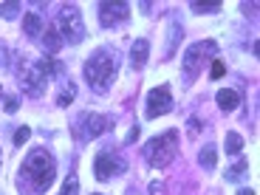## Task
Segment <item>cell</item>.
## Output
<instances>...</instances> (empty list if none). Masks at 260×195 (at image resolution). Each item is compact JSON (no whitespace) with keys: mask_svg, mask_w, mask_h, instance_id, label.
Returning a JSON list of instances; mask_svg holds the SVG:
<instances>
[{"mask_svg":"<svg viewBox=\"0 0 260 195\" xmlns=\"http://www.w3.org/2000/svg\"><path fill=\"white\" fill-rule=\"evenodd\" d=\"M28 139H31V127H28V124H20V127L14 130V144H17V147H23Z\"/></svg>","mask_w":260,"mask_h":195,"instance_id":"cell-21","label":"cell"},{"mask_svg":"<svg viewBox=\"0 0 260 195\" xmlns=\"http://www.w3.org/2000/svg\"><path fill=\"white\" fill-rule=\"evenodd\" d=\"M40 40H43V46H46V51L51 54V57H54V54H57L62 46H65V43H62V37H59V31H57V26H54V23L46 28V31H43V37H40Z\"/></svg>","mask_w":260,"mask_h":195,"instance_id":"cell-14","label":"cell"},{"mask_svg":"<svg viewBox=\"0 0 260 195\" xmlns=\"http://www.w3.org/2000/svg\"><path fill=\"white\" fill-rule=\"evenodd\" d=\"M181 26L178 23H170L167 28V48H164V59H170L173 54H176V46H178V40H181Z\"/></svg>","mask_w":260,"mask_h":195,"instance_id":"cell-15","label":"cell"},{"mask_svg":"<svg viewBox=\"0 0 260 195\" xmlns=\"http://www.w3.org/2000/svg\"><path fill=\"white\" fill-rule=\"evenodd\" d=\"M17 96H3V111L6 113H17Z\"/></svg>","mask_w":260,"mask_h":195,"instance_id":"cell-24","label":"cell"},{"mask_svg":"<svg viewBox=\"0 0 260 195\" xmlns=\"http://www.w3.org/2000/svg\"><path fill=\"white\" fill-rule=\"evenodd\" d=\"M48 82H51V77L43 71V65H40L37 59L23 62V68H20V88H23L26 96H34V99L43 96L46 88H48Z\"/></svg>","mask_w":260,"mask_h":195,"instance_id":"cell-7","label":"cell"},{"mask_svg":"<svg viewBox=\"0 0 260 195\" xmlns=\"http://www.w3.org/2000/svg\"><path fill=\"white\" fill-rule=\"evenodd\" d=\"M189 9H192L195 14H218L221 12V3H201V0H192Z\"/></svg>","mask_w":260,"mask_h":195,"instance_id":"cell-20","label":"cell"},{"mask_svg":"<svg viewBox=\"0 0 260 195\" xmlns=\"http://www.w3.org/2000/svg\"><path fill=\"white\" fill-rule=\"evenodd\" d=\"M187 127H189V130H187L189 136H198V133H201V122H198V119H195V116H192V119H189V122H187Z\"/></svg>","mask_w":260,"mask_h":195,"instance_id":"cell-26","label":"cell"},{"mask_svg":"<svg viewBox=\"0 0 260 195\" xmlns=\"http://www.w3.org/2000/svg\"><path fill=\"white\" fill-rule=\"evenodd\" d=\"M223 147H226L229 156H241V153H243V139H241V133H226V142H223Z\"/></svg>","mask_w":260,"mask_h":195,"instance_id":"cell-19","label":"cell"},{"mask_svg":"<svg viewBox=\"0 0 260 195\" xmlns=\"http://www.w3.org/2000/svg\"><path fill=\"white\" fill-rule=\"evenodd\" d=\"M127 17H130V6L122 3V0H105V3H99V23H102L105 28L119 26V23H124Z\"/></svg>","mask_w":260,"mask_h":195,"instance_id":"cell-10","label":"cell"},{"mask_svg":"<svg viewBox=\"0 0 260 195\" xmlns=\"http://www.w3.org/2000/svg\"><path fill=\"white\" fill-rule=\"evenodd\" d=\"M238 195H254V189H238Z\"/></svg>","mask_w":260,"mask_h":195,"instance_id":"cell-30","label":"cell"},{"mask_svg":"<svg viewBox=\"0 0 260 195\" xmlns=\"http://www.w3.org/2000/svg\"><path fill=\"white\" fill-rule=\"evenodd\" d=\"M113 124L111 116H105V113H93V111H85L79 113L77 119H74V136H77V142H93V139H99L105 133V130Z\"/></svg>","mask_w":260,"mask_h":195,"instance_id":"cell-6","label":"cell"},{"mask_svg":"<svg viewBox=\"0 0 260 195\" xmlns=\"http://www.w3.org/2000/svg\"><path fill=\"white\" fill-rule=\"evenodd\" d=\"M124 170H127L124 156H119L113 150H102V153H96V158H93V173H96L99 181H111V178L122 176Z\"/></svg>","mask_w":260,"mask_h":195,"instance_id":"cell-8","label":"cell"},{"mask_svg":"<svg viewBox=\"0 0 260 195\" xmlns=\"http://www.w3.org/2000/svg\"><path fill=\"white\" fill-rule=\"evenodd\" d=\"M150 195H167L164 181H153V184H150Z\"/></svg>","mask_w":260,"mask_h":195,"instance_id":"cell-25","label":"cell"},{"mask_svg":"<svg viewBox=\"0 0 260 195\" xmlns=\"http://www.w3.org/2000/svg\"><path fill=\"white\" fill-rule=\"evenodd\" d=\"M130 195H139V192H130Z\"/></svg>","mask_w":260,"mask_h":195,"instance_id":"cell-32","label":"cell"},{"mask_svg":"<svg viewBox=\"0 0 260 195\" xmlns=\"http://www.w3.org/2000/svg\"><path fill=\"white\" fill-rule=\"evenodd\" d=\"M79 192V178L77 176H68L62 184V195H77Z\"/></svg>","mask_w":260,"mask_h":195,"instance_id":"cell-22","label":"cell"},{"mask_svg":"<svg viewBox=\"0 0 260 195\" xmlns=\"http://www.w3.org/2000/svg\"><path fill=\"white\" fill-rule=\"evenodd\" d=\"M136 139H139V124H133V130H130V133H127V139H124V142H136Z\"/></svg>","mask_w":260,"mask_h":195,"instance_id":"cell-28","label":"cell"},{"mask_svg":"<svg viewBox=\"0 0 260 195\" xmlns=\"http://www.w3.org/2000/svg\"><path fill=\"white\" fill-rule=\"evenodd\" d=\"M173 91L170 85H158L153 91L147 93V102H144V116L147 119H158V116H167L173 111Z\"/></svg>","mask_w":260,"mask_h":195,"instance_id":"cell-9","label":"cell"},{"mask_svg":"<svg viewBox=\"0 0 260 195\" xmlns=\"http://www.w3.org/2000/svg\"><path fill=\"white\" fill-rule=\"evenodd\" d=\"M223 71H226V68H223V62L221 59H212V77L218 79V77H223Z\"/></svg>","mask_w":260,"mask_h":195,"instance_id":"cell-27","label":"cell"},{"mask_svg":"<svg viewBox=\"0 0 260 195\" xmlns=\"http://www.w3.org/2000/svg\"><path fill=\"white\" fill-rule=\"evenodd\" d=\"M23 176L28 178V184H31L37 192H46L54 184V178H57V161H54V156L48 150L37 147V150H31L26 156V161H23Z\"/></svg>","mask_w":260,"mask_h":195,"instance_id":"cell-2","label":"cell"},{"mask_svg":"<svg viewBox=\"0 0 260 195\" xmlns=\"http://www.w3.org/2000/svg\"><path fill=\"white\" fill-rule=\"evenodd\" d=\"M43 31H46V23H43V17H40L37 12H26V14H23V34H26L28 40H40V37H43Z\"/></svg>","mask_w":260,"mask_h":195,"instance_id":"cell-12","label":"cell"},{"mask_svg":"<svg viewBox=\"0 0 260 195\" xmlns=\"http://www.w3.org/2000/svg\"><path fill=\"white\" fill-rule=\"evenodd\" d=\"M57 31H59V37H62V43L65 46H79L85 40V23H82V14H79V9L74 6H62V12H59V17H57Z\"/></svg>","mask_w":260,"mask_h":195,"instance_id":"cell-5","label":"cell"},{"mask_svg":"<svg viewBox=\"0 0 260 195\" xmlns=\"http://www.w3.org/2000/svg\"><path fill=\"white\" fill-rule=\"evenodd\" d=\"M74 96H77V85L68 79V82H65V88L57 93V108H68V105L74 102Z\"/></svg>","mask_w":260,"mask_h":195,"instance_id":"cell-18","label":"cell"},{"mask_svg":"<svg viewBox=\"0 0 260 195\" xmlns=\"http://www.w3.org/2000/svg\"><path fill=\"white\" fill-rule=\"evenodd\" d=\"M0 14H3L6 20L17 17V14H20V3H0Z\"/></svg>","mask_w":260,"mask_h":195,"instance_id":"cell-23","label":"cell"},{"mask_svg":"<svg viewBox=\"0 0 260 195\" xmlns=\"http://www.w3.org/2000/svg\"><path fill=\"white\" fill-rule=\"evenodd\" d=\"M85 82H88V88H91L93 93H99V96H105V93L113 88V82H116V74H119V51L116 48H96V51L91 54V57L85 59Z\"/></svg>","mask_w":260,"mask_h":195,"instance_id":"cell-1","label":"cell"},{"mask_svg":"<svg viewBox=\"0 0 260 195\" xmlns=\"http://www.w3.org/2000/svg\"><path fill=\"white\" fill-rule=\"evenodd\" d=\"M147 57H150V43L144 37L133 40V46H130V68L142 71L144 65H147Z\"/></svg>","mask_w":260,"mask_h":195,"instance_id":"cell-11","label":"cell"},{"mask_svg":"<svg viewBox=\"0 0 260 195\" xmlns=\"http://www.w3.org/2000/svg\"><path fill=\"white\" fill-rule=\"evenodd\" d=\"M218 54V43L212 40H204V43H195L184 51V59H181V68H184V82H195L198 74L204 71V62L207 59H215Z\"/></svg>","mask_w":260,"mask_h":195,"instance_id":"cell-4","label":"cell"},{"mask_svg":"<svg viewBox=\"0 0 260 195\" xmlns=\"http://www.w3.org/2000/svg\"><path fill=\"white\" fill-rule=\"evenodd\" d=\"M0 68H9V59H6V48H0Z\"/></svg>","mask_w":260,"mask_h":195,"instance_id":"cell-29","label":"cell"},{"mask_svg":"<svg viewBox=\"0 0 260 195\" xmlns=\"http://www.w3.org/2000/svg\"><path fill=\"white\" fill-rule=\"evenodd\" d=\"M178 127H170L164 130L161 136H153L147 144H144V158L153 170H164L176 161L178 156Z\"/></svg>","mask_w":260,"mask_h":195,"instance_id":"cell-3","label":"cell"},{"mask_svg":"<svg viewBox=\"0 0 260 195\" xmlns=\"http://www.w3.org/2000/svg\"><path fill=\"white\" fill-rule=\"evenodd\" d=\"M198 161H201V167L215 170V164H218V147H215V144H207V147L201 150V156H198Z\"/></svg>","mask_w":260,"mask_h":195,"instance_id":"cell-17","label":"cell"},{"mask_svg":"<svg viewBox=\"0 0 260 195\" xmlns=\"http://www.w3.org/2000/svg\"><path fill=\"white\" fill-rule=\"evenodd\" d=\"M91 195H105V192H91Z\"/></svg>","mask_w":260,"mask_h":195,"instance_id":"cell-31","label":"cell"},{"mask_svg":"<svg viewBox=\"0 0 260 195\" xmlns=\"http://www.w3.org/2000/svg\"><path fill=\"white\" fill-rule=\"evenodd\" d=\"M215 102H218V108H221L223 113H232L238 105H241V93L232 91V88H221V91L215 93Z\"/></svg>","mask_w":260,"mask_h":195,"instance_id":"cell-13","label":"cell"},{"mask_svg":"<svg viewBox=\"0 0 260 195\" xmlns=\"http://www.w3.org/2000/svg\"><path fill=\"white\" fill-rule=\"evenodd\" d=\"M249 173V161L246 158H238V161L232 164V167H226V173H223V178L226 181H241L243 176Z\"/></svg>","mask_w":260,"mask_h":195,"instance_id":"cell-16","label":"cell"}]
</instances>
